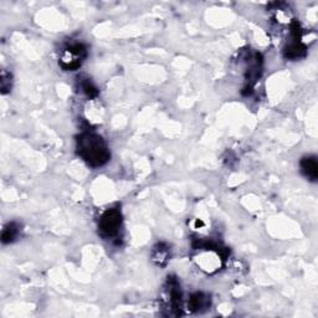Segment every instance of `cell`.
Returning <instances> with one entry per match:
<instances>
[{
    "mask_svg": "<svg viewBox=\"0 0 318 318\" xmlns=\"http://www.w3.org/2000/svg\"><path fill=\"white\" fill-rule=\"evenodd\" d=\"M77 150L85 161L94 167H101L110 161V150L102 137L95 133H82L77 138Z\"/></svg>",
    "mask_w": 318,
    "mask_h": 318,
    "instance_id": "6da1fadb",
    "label": "cell"
},
{
    "mask_svg": "<svg viewBox=\"0 0 318 318\" xmlns=\"http://www.w3.org/2000/svg\"><path fill=\"white\" fill-rule=\"evenodd\" d=\"M86 55V47L82 44H75L61 52L59 63L63 70L73 71L81 66L82 61L85 60Z\"/></svg>",
    "mask_w": 318,
    "mask_h": 318,
    "instance_id": "7a4b0ae2",
    "label": "cell"
},
{
    "mask_svg": "<svg viewBox=\"0 0 318 318\" xmlns=\"http://www.w3.org/2000/svg\"><path fill=\"white\" fill-rule=\"evenodd\" d=\"M122 224L121 211L117 209H110L106 211L100 220V231L103 236L112 237L118 234Z\"/></svg>",
    "mask_w": 318,
    "mask_h": 318,
    "instance_id": "3957f363",
    "label": "cell"
},
{
    "mask_svg": "<svg viewBox=\"0 0 318 318\" xmlns=\"http://www.w3.org/2000/svg\"><path fill=\"white\" fill-rule=\"evenodd\" d=\"M301 171L306 178L312 182L317 179L318 177V163L314 157H306L301 161Z\"/></svg>",
    "mask_w": 318,
    "mask_h": 318,
    "instance_id": "277c9868",
    "label": "cell"
},
{
    "mask_svg": "<svg viewBox=\"0 0 318 318\" xmlns=\"http://www.w3.org/2000/svg\"><path fill=\"white\" fill-rule=\"evenodd\" d=\"M169 260V248L164 244H158L152 253V261L158 266H164Z\"/></svg>",
    "mask_w": 318,
    "mask_h": 318,
    "instance_id": "5b68a950",
    "label": "cell"
},
{
    "mask_svg": "<svg viewBox=\"0 0 318 318\" xmlns=\"http://www.w3.org/2000/svg\"><path fill=\"white\" fill-rule=\"evenodd\" d=\"M210 304V299L206 295L201 292H197L192 296L189 299V307L192 311H200Z\"/></svg>",
    "mask_w": 318,
    "mask_h": 318,
    "instance_id": "8992f818",
    "label": "cell"
},
{
    "mask_svg": "<svg viewBox=\"0 0 318 318\" xmlns=\"http://www.w3.org/2000/svg\"><path fill=\"white\" fill-rule=\"evenodd\" d=\"M18 235H19V226H18L17 222H9L4 227V230H3L2 241L4 244L13 243L17 238Z\"/></svg>",
    "mask_w": 318,
    "mask_h": 318,
    "instance_id": "52a82bcc",
    "label": "cell"
},
{
    "mask_svg": "<svg viewBox=\"0 0 318 318\" xmlns=\"http://www.w3.org/2000/svg\"><path fill=\"white\" fill-rule=\"evenodd\" d=\"M81 89H82V91L85 92V95L89 97V99H95V97L99 95V91H97V89L94 86V84H92L90 80H85V81H81Z\"/></svg>",
    "mask_w": 318,
    "mask_h": 318,
    "instance_id": "ba28073f",
    "label": "cell"
},
{
    "mask_svg": "<svg viewBox=\"0 0 318 318\" xmlns=\"http://www.w3.org/2000/svg\"><path fill=\"white\" fill-rule=\"evenodd\" d=\"M0 86H2L3 94H7L12 89V75L8 73L7 71H2V80H0Z\"/></svg>",
    "mask_w": 318,
    "mask_h": 318,
    "instance_id": "9c48e42d",
    "label": "cell"
}]
</instances>
